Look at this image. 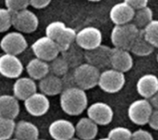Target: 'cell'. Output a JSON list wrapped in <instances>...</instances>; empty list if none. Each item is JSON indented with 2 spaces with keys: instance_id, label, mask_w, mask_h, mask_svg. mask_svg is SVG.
<instances>
[{
  "instance_id": "1",
  "label": "cell",
  "mask_w": 158,
  "mask_h": 140,
  "mask_svg": "<svg viewBox=\"0 0 158 140\" xmlns=\"http://www.w3.org/2000/svg\"><path fill=\"white\" fill-rule=\"evenodd\" d=\"M60 106L69 115L82 114L88 106V98L84 90L79 87H68L60 93Z\"/></svg>"
},
{
  "instance_id": "2",
  "label": "cell",
  "mask_w": 158,
  "mask_h": 140,
  "mask_svg": "<svg viewBox=\"0 0 158 140\" xmlns=\"http://www.w3.org/2000/svg\"><path fill=\"white\" fill-rule=\"evenodd\" d=\"M139 32L140 29H138L132 22L115 25L111 31V42L115 47L130 51Z\"/></svg>"
},
{
  "instance_id": "3",
  "label": "cell",
  "mask_w": 158,
  "mask_h": 140,
  "mask_svg": "<svg viewBox=\"0 0 158 140\" xmlns=\"http://www.w3.org/2000/svg\"><path fill=\"white\" fill-rule=\"evenodd\" d=\"M72 77L77 87L84 90H91L98 86L100 69L89 63L81 64L74 69Z\"/></svg>"
},
{
  "instance_id": "4",
  "label": "cell",
  "mask_w": 158,
  "mask_h": 140,
  "mask_svg": "<svg viewBox=\"0 0 158 140\" xmlns=\"http://www.w3.org/2000/svg\"><path fill=\"white\" fill-rule=\"evenodd\" d=\"M126 78L123 72L110 68L100 73L98 86L105 92L117 93L124 88Z\"/></svg>"
},
{
  "instance_id": "5",
  "label": "cell",
  "mask_w": 158,
  "mask_h": 140,
  "mask_svg": "<svg viewBox=\"0 0 158 140\" xmlns=\"http://www.w3.org/2000/svg\"><path fill=\"white\" fill-rule=\"evenodd\" d=\"M12 26L22 33L34 32L39 26L38 17L28 8L12 12Z\"/></svg>"
},
{
  "instance_id": "6",
  "label": "cell",
  "mask_w": 158,
  "mask_h": 140,
  "mask_svg": "<svg viewBox=\"0 0 158 140\" xmlns=\"http://www.w3.org/2000/svg\"><path fill=\"white\" fill-rule=\"evenodd\" d=\"M154 108L148 99H140L132 102L128 108L130 120L137 126H145Z\"/></svg>"
},
{
  "instance_id": "7",
  "label": "cell",
  "mask_w": 158,
  "mask_h": 140,
  "mask_svg": "<svg viewBox=\"0 0 158 140\" xmlns=\"http://www.w3.org/2000/svg\"><path fill=\"white\" fill-rule=\"evenodd\" d=\"M31 50L35 55L40 59L50 62L58 56L60 51L56 42L48 36H43L37 39L31 44Z\"/></svg>"
},
{
  "instance_id": "8",
  "label": "cell",
  "mask_w": 158,
  "mask_h": 140,
  "mask_svg": "<svg viewBox=\"0 0 158 140\" xmlns=\"http://www.w3.org/2000/svg\"><path fill=\"white\" fill-rule=\"evenodd\" d=\"M0 47L6 54L18 55L27 49L28 42L22 32L17 30L6 33L0 41Z\"/></svg>"
},
{
  "instance_id": "9",
  "label": "cell",
  "mask_w": 158,
  "mask_h": 140,
  "mask_svg": "<svg viewBox=\"0 0 158 140\" xmlns=\"http://www.w3.org/2000/svg\"><path fill=\"white\" fill-rule=\"evenodd\" d=\"M103 35L99 29L89 26L81 29L76 33V43L82 49L91 50L102 44Z\"/></svg>"
},
{
  "instance_id": "10",
  "label": "cell",
  "mask_w": 158,
  "mask_h": 140,
  "mask_svg": "<svg viewBox=\"0 0 158 140\" xmlns=\"http://www.w3.org/2000/svg\"><path fill=\"white\" fill-rule=\"evenodd\" d=\"M112 48L106 45L100 44L99 46L86 50L84 54V58L87 63L94 66L98 69H104L107 66H110Z\"/></svg>"
},
{
  "instance_id": "11",
  "label": "cell",
  "mask_w": 158,
  "mask_h": 140,
  "mask_svg": "<svg viewBox=\"0 0 158 140\" xmlns=\"http://www.w3.org/2000/svg\"><path fill=\"white\" fill-rule=\"evenodd\" d=\"M23 65L20 59L11 54H4L0 56V75L7 78H18L23 72Z\"/></svg>"
},
{
  "instance_id": "12",
  "label": "cell",
  "mask_w": 158,
  "mask_h": 140,
  "mask_svg": "<svg viewBox=\"0 0 158 140\" xmlns=\"http://www.w3.org/2000/svg\"><path fill=\"white\" fill-rule=\"evenodd\" d=\"M87 115L98 126H107L113 120L114 111L107 103L97 102L88 107Z\"/></svg>"
},
{
  "instance_id": "13",
  "label": "cell",
  "mask_w": 158,
  "mask_h": 140,
  "mask_svg": "<svg viewBox=\"0 0 158 140\" xmlns=\"http://www.w3.org/2000/svg\"><path fill=\"white\" fill-rule=\"evenodd\" d=\"M24 107L27 113L32 116H43L49 111L50 102L43 92H35L24 101Z\"/></svg>"
},
{
  "instance_id": "14",
  "label": "cell",
  "mask_w": 158,
  "mask_h": 140,
  "mask_svg": "<svg viewBox=\"0 0 158 140\" xmlns=\"http://www.w3.org/2000/svg\"><path fill=\"white\" fill-rule=\"evenodd\" d=\"M48 133L56 140L71 139L75 136V126L69 120L57 119L50 124Z\"/></svg>"
},
{
  "instance_id": "15",
  "label": "cell",
  "mask_w": 158,
  "mask_h": 140,
  "mask_svg": "<svg viewBox=\"0 0 158 140\" xmlns=\"http://www.w3.org/2000/svg\"><path fill=\"white\" fill-rule=\"evenodd\" d=\"M110 66L120 72H128L133 66V58L129 50L113 48L111 52Z\"/></svg>"
},
{
  "instance_id": "16",
  "label": "cell",
  "mask_w": 158,
  "mask_h": 140,
  "mask_svg": "<svg viewBox=\"0 0 158 140\" xmlns=\"http://www.w3.org/2000/svg\"><path fill=\"white\" fill-rule=\"evenodd\" d=\"M135 10L125 1L118 3L111 7L109 16L115 25H121L132 21Z\"/></svg>"
},
{
  "instance_id": "17",
  "label": "cell",
  "mask_w": 158,
  "mask_h": 140,
  "mask_svg": "<svg viewBox=\"0 0 158 140\" xmlns=\"http://www.w3.org/2000/svg\"><path fill=\"white\" fill-rule=\"evenodd\" d=\"M37 91V85L31 78H18L13 84V95L20 101H25Z\"/></svg>"
},
{
  "instance_id": "18",
  "label": "cell",
  "mask_w": 158,
  "mask_h": 140,
  "mask_svg": "<svg viewBox=\"0 0 158 140\" xmlns=\"http://www.w3.org/2000/svg\"><path fill=\"white\" fill-rule=\"evenodd\" d=\"M136 90L140 96L150 99L158 90V78L154 74H145L141 77L136 84Z\"/></svg>"
},
{
  "instance_id": "19",
  "label": "cell",
  "mask_w": 158,
  "mask_h": 140,
  "mask_svg": "<svg viewBox=\"0 0 158 140\" xmlns=\"http://www.w3.org/2000/svg\"><path fill=\"white\" fill-rule=\"evenodd\" d=\"M41 92L46 96H56L62 92L64 89L63 81L60 77L54 74H48L39 81L38 85Z\"/></svg>"
},
{
  "instance_id": "20",
  "label": "cell",
  "mask_w": 158,
  "mask_h": 140,
  "mask_svg": "<svg viewBox=\"0 0 158 140\" xmlns=\"http://www.w3.org/2000/svg\"><path fill=\"white\" fill-rule=\"evenodd\" d=\"M98 134V125L89 117L81 118L75 126V135L83 140H91Z\"/></svg>"
},
{
  "instance_id": "21",
  "label": "cell",
  "mask_w": 158,
  "mask_h": 140,
  "mask_svg": "<svg viewBox=\"0 0 158 140\" xmlns=\"http://www.w3.org/2000/svg\"><path fill=\"white\" fill-rule=\"evenodd\" d=\"M19 114V100L14 95H0V116L15 119Z\"/></svg>"
},
{
  "instance_id": "22",
  "label": "cell",
  "mask_w": 158,
  "mask_h": 140,
  "mask_svg": "<svg viewBox=\"0 0 158 140\" xmlns=\"http://www.w3.org/2000/svg\"><path fill=\"white\" fill-rule=\"evenodd\" d=\"M26 71L30 78L34 80H40L50 73V67L47 61L35 57L28 62Z\"/></svg>"
},
{
  "instance_id": "23",
  "label": "cell",
  "mask_w": 158,
  "mask_h": 140,
  "mask_svg": "<svg viewBox=\"0 0 158 140\" xmlns=\"http://www.w3.org/2000/svg\"><path fill=\"white\" fill-rule=\"evenodd\" d=\"M40 132L38 127L28 121H19L16 124L14 136L15 138L20 140H34L39 138Z\"/></svg>"
},
{
  "instance_id": "24",
  "label": "cell",
  "mask_w": 158,
  "mask_h": 140,
  "mask_svg": "<svg viewBox=\"0 0 158 140\" xmlns=\"http://www.w3.org/2000/svg\"><path fill=\"white\" fill-rule=\"evenodd\" d=\"M155 50V47L146 40L143 30H140L138 36L133 42L130 52L138 56H147L151 54Z\"/></svg>"
},
{
  "instance_id": "25",
  "label": "cell",
  "mask_w": 158,
  "mask_h": 140,
  "mask_svg": "<svg viewBox=\"0 0 158 140\" xmlns=\"http://www.w3.org/2000/svg\"><path fill=\"white\" fill-rule=\"evenodd\" d=\"M154 19V12L153 10L148 6L142 7L140 9L135 10L133 18H132V23L140 30L144 29L152 20Z\"/></svg>"
},
{
  "instance_id": "26",
  "label": "cell",
  "mask_w": 158,
  "mask_h": 140,
  "mask_svg": "<svg viewBox=\"0 0 158 140\" xmlns=\"http://www.w3.org/2000/svg\"><path fill=\"white\" fill-rule=\"evenodd\" d=\"M76 31L69 27H66V29L62 31V33L55 40V42H56L60 53H64L67 52L71 44L75 42L76 39Z\"/></svg>"
},
{
  "instance_id": "27",
  "label": "cell",
  "mask_w": 158,
  "mask_h": 140,
  "mask_svg": "<svg viewBox=\"0 0 158 140\" xmlns=\"http://www.w3.org/2000/svg\"><path fill=\"white\" fill-rule=\"evenodd\" d=\"M50 72L56 76L62 77L65 76L69 70V62L65 57L56 56L52 61H50Z\"/></svg>"
},
{
  "instance_id": "28",
  "label": "cell",
  "mask_w": 158,
  "mask_h": 140,
  "mask_svg": "<svg viewBox=\"0 0 158 140\" xmlns=\"http://www.w3.org/2000/svg\"><path fill=\"white\" fill-rule=\"evenodd\" d=\"M15 126L14 119L0 116V140L9 139L14 135Z\"/></svg>"
},
{
  "instance_id": "29",
  "label": "cell",
  "mask_w": 158,
  "mask_h": 140,
  "mask_svg": "<svg viewBox=\"0 0 158 140\" xmlns=\"http://www.w3.org/2000/svg\"><path fill=\"white\" fill-rule=\"evenodd\" d=\"M143 31L146 40L155 48H158V19H153Z\"/></svg>"
},
{
  "instance_id": "30",
  "label": "cell",
  "mask_w": 158,
  "mask_h": 140,
  "mask_svg": "<svg viewBox=\"0 0 158 140\" xmlns=\"http://www.w3.org/2000/svg\"><path fill=\"white\" fill-rule=\"evenodd\" d=\"M66 25L64 22L56 20L49 23L45 29V35L53 39L54 41L62 33V31L66 29Z\"/></svg>"
},
{
  "instance_id": "31",
  "label": "cell",
  "mask_w": 158,
  "mask_h": 140,
  "mask_svg": "<svg viewBox=\"0 0 158 140\" xmlns=\"http://www.w3.org/2000/svg\"><path fill=\"white\" fill-rule=\"evenodd\" d=\"M131 135H132V132L129 128L123 127V126H118V127L112 128L109 131L107 138L108 139L121 140L131 139Z\"/></svg>"
},
{
  "instance_id": "32",
  "label": "cell",
  "mask_w": 158,
  "mask_h": 140,
  "mask_svg": "<svg viewBox=\"0 0 158 140\" xmlns=\"http://www.w3.org/2000/svg\"><path fill=\"white\" fill-rule=\"evenodd\" d=\"M12 26V12L7 8L0 7V32L6 31Z\"/></svg>"
},
{
  "instance_id": "33",
  "label": "cell",
  "mask_w": 158,
  "mask_h": 140,
  "mask_svg": "<svg viewBox=\"0 0 158 140\" xmlns=\"http://www.w3.org/2000/svg\"><path fill=\"white\" fill-rule=\"evenodd\" d=\"M6 7L11 12L25 9L30 6V0H5Z\"/></svg>"
},
{
  "instance_id": "34",
  "label": "cell",
  "mask_w": 158,
  "mask_h": 140,
  "mask_svg": "<svg viewBox=\"0 0 158 140\" xmlns=\"http://www.w3.org/2000/svg\"><path fill=\"white\" fill-rule=\"evenodd\" d=\"M131 139H139V140H153L154 137L153 135L144 129H138L134 132H132Z\"/></svg>"
},
{
  "instance_id": "35",
  "label": "cell",
  "mask_w": 158,
  "mask_h": 140,
  "mask_svg": "<svg viewBox=\"0 0 158 140\" xmlns=\"http://www.w3.org/2000/svg\"><path fill=\"white\" fill-rule=\"evenodd\" d=\"M128 5H130L134 10L140 9L142 7H144L148 6L149 0H124Z\"/></svg>"
},
{
  "instance_id": "36",
  "label": "cell",
  "mask_w": 158,
  "mask_h": 140,
  "mask_svg": "<svg viewBox=\"0 0 158 140\" xmlns=\"http://www.w3.org/2000/svg\"><path fill=\"white\" fill-rule=\"evenodd\" d=\"M149 126L154 129V130H158V110L157 109H155L153 110L150 117H149V120H148V123Z\"/></svg>"
},
{
  "instance_id": "37",
  "label": "cell",
  "mask_w": 158,
  "mask_h": 140,
  "mask_svg": "<svg viewBox=\"0 0 158 140\" xmlns=\"http://www.w3.org/2000/svg\"><path fill=\"white\" fill-rule=\"evenodd\" d=\"M52 0H30V6L36 9H42L46 7Z\"/></svg>"
},
{
  "instance_id": "38",
  "label": "cell",
  "mask_w": 158,
  "mask_h": 140,
  "mask_svg": "<svg viewBox=\"0 0 158 140\" xmlns=\"http://www.w3.org/2000/svg\"><path fill=\"white\" fill-rule=\"evenodd\" d=\"M149 101H150V102H151L153 108L157 109L158 110V90L157 92H156L154 96H152V97L149 99Z\"/></svg>"
},
{
  "instance_id": "39",
  "label": "cell",
  "mask_w": 158,
  "mask_h": 140,
  "mask_svg": "<svg viewBox=\"0 0 158 140\" xmlns=\"http://www.w3.org/2000/svg\"><path fill=\"white\" fill-rule=\"evenodd\" d=\"M88 1H90V2H99L101 0H88Z\"/></svg>"
},
{
  "instance_id": "40",
  "label": "cell",
  "mask_w": 158,
  "mask_h": 140,
  "mask_svg": "<svg viewBox=\"0 0 158 140\" xmlns=\"http://www.w3.org/2000/svg\"><path fill=\"white\" fill-rule=\"evenodd\" d=\"M156 60H157V63H158V54H157V55H156Z\"/></svg>"
}]
</instances>
